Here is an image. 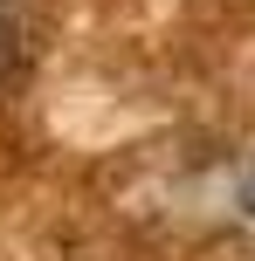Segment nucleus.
<instances>
[{"label": "nucleus", "instance_id": "obj_1", "mask_svg": "<svg viewBox=\"0 0 255 261\" xmlns=\"http://www.w3.org/2000/svg\"><path fill=\"white\" fill-rule=\"evenodd\" d=\"M7 69H14V21L0 14V76H7Z\"/></svg>", "mask_w": 255, "mask_h": 261}, {"label": "nucleus", "instance_id": "obj_2", "mask_svg": "<svg viewBox=\"0 0 255 261\" xmlns=\"http://www.w3.org/2000/svg\"><path fill=\"white\" fill-rule=\"evenodd\" d=\"M242 199H248V213H255V179H248V193H242Z\"/></svg>", "mask_w": 255, "mask_h": 261}]
</instances>
